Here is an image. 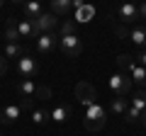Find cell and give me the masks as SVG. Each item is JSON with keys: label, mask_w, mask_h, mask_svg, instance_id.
Segmentation results:
<instances>
[{"label": "cell", "mask_w": 146, "mask_h": 136, "mask_svg": "<svg viewBox=\"0 0 146 136\" xmlns=\"http://www.w3.org/2000/svg\"><path fill=\"white\" fill-rule=\"evenodd\" d=\"M83 126L88 131H100L105 126V110L98 105V102H93L90 107H85V119H83Z\"/></svg>", "instance_id": "7a4b0ae2"}, {"label": "cell", "mask_w": 146, "mask_h": 136, "mask_svg": "<svg viewBox=\"0 0 146 136\" xmlns=\"http://www.w3.org/2000/svg\"><path fill=\"white\" fill-rule=\"evenodd\" d=\"M20 117H22V107L20 105H7L0 112V124H15Z\"/></svg>", "instance_id": "4fadbf2b"}, {"label": "cell", "mask_w": 146, "mask_h": 136, "mask_svg": "<svg viewBox=\"0 0 146 136\" xmlns=\"http://www.w3.org/2000/svg\"><path fill=\"white\" fill-rule=\"evenodd\" d=\"M115 34L119 39H129V29H127L124 24H115Z\"/></svg>", "instance_id": "484cf974"}, {"label": "cell", "mask_w": 146, "mask_h": 136, "mask_svg": "<svg viewBox=\"0 0 146 136\" xmlns=\"http://www.w3.org/2000/svg\"><path fill=\"white\" fill-rule=\"evenodd\" d=\"M141 117H144V114H141L139 110H134L131 105H129V110L124 112V121H127V124H136V121H141Z\"/></svg>", "instance_id": "cb8c5ba5"}, {"label": "cell", "mask_w": 146, "mask_h": 136, "mask_svg": "<svg viewBox=\"0 0 146 136\" xmlns=\"http://www.w3.org/2000/svg\"><path fill=\"white\" fill-rule=\"evenodd\" d=\"M107 85L117 97H127L131 92V78H127L124 73H112L110 80H107Z\"/></svg>", "instance_id": "8992f818"}, {"label": "cell", "mask_w": 146, "mask_h": 136, "mask_svg": "<svg viewBox=\"0 0 146 136\" xmlns=\"http://www.w3.org/2000/svg\"><path fill=\"white\" fill-rule=\"evenodd\" d=\"M32 24H34V34L36 37H39V34H49V32H58V17L54 15V12L44 10Z\"/></svg>", "instance_id": "5b68a950"}, {"label": "cell", "mask_w": 146, "mask_h": 136, "mask_svg": "<svg viewBox=\"0 0 146 136\" xmlns=\"http://www.w3.org/2000/svg\"><path fill=\"white\" fill-rule=\"evenodd\" d=\"M139 20H146V3L139 5Z\"/></svg>", "instance_id": "f1b7e54d"}, {"label": "cell", "mask_w": 146, "mask_h": 136, "mask_svg": "<svg viewBox=\"0 0 146 136\" xmlns=\"http://www.w3.org/2000/svg\"><path fill=\"white\" fill-rule=\"evenodd\" d=\"M36 88H39V85H36L34 80H20V83H17V95H20V100H32L36 95Z\"/></svg>", "instance_id": "9a60e30c"}, {"label": "cell", "mask_w": 146, "mask_h": 136, "mask_svg": "<svg viewBox=\"0 0 146 136\" xmlns=\"http://www.w3.org/2000/svg\"><path fill=\"white\" fill-rule=\"evenodd\" d=\"M15 27H17V34H20V39H36V34H34V24H32L29 20H17L15 22Z\"/></svg>", "instance_id": "e0dca14e"}, {"label": "cell", "mask_w": 146, "mask_h": 136, "mask_svg": "<svg viewBox=\"0 0 146 136\" xmlns=\"http://www.w3.org/2000/svg\"><path fill=\"white\" fill-rule=\"evenodd\" d=\"M141 121H144V126H146V112H144V117H141Z\"/></svg>", "instance_id": "f546056e"}, {"label": "cell", "mask_w": 146, "mask_h": 136, "mask_svg": "<svg viewBox=\"0 0 146 136\" xmlns=\"http://www.w3.org/2000/svg\"><path fill=\"white\" fill-rule=\"evenodd\" d=\"M129 42L134 44V46H139L141 51L146 49V27H144V24L131 27V29H129Z\"/></svg>", "instance_id": "5bb4252c"}, {"label": "cell", "mask_w": 146, "mask_h": 136, "mask_svg": "<svg viewBox=\"0 0 146 136\" xmlns=\"http://www.w3.org/2000/svg\"><path fill=\"white\" fill-rule=\"evenodd\" d=\"M34 97H36V100H42V102H46V100H51V90H49L46 85H39Z\"/></svg>", "instance_id": "d4e9b609"}, {"label": "cell", "mask_w": 146, "mask_h": 136, "mask_svg": "<svg viewBox=\"0 0 146 136\" xmlns=\"http://www.w3.org/2000/svg\"><path fill=\"white\" fill-rule=\"evenodd\" d=\"M71 117H73L71 107H66V105H54L49 110V121H54V124H66Z\"/></svg>", "instance_id": "30bf717a"}, {"label": "cell", "mask_w": 146, "mask_h": 136, "mask_svg": "<svg viewBox=\"0 0 146 136\" xmlns=\"http://www.w3.org/2000/svg\"><path fill=\"white\" fill-rule=\"evenodd\" d=\"M129 110V100L127 97H112L110 100V112L117 117H124V112Z\"/></svg>", "instance_id": "ac0fdd59"}, {"label": "cell", "mask_w": 146, "mask_h": 136, "mask_svg": "<svg viewBox=\"0 0 146 136\" xmlns=\"http://www.w3.org/2000/svg\"><path fill=\"white\" fill-rule=\"evenodd\" d=\"M3 56L7 58V61H20L22 56H25V49L20 46V44H5V49H3Z\"/></svg>", "instance_id": "ffe728a7"}, {"label": "cell", "mask_w": 146, "mask_h": 136, "mask_svg": "<svg viewBox=\"0 0 146 136\" xmlns=\"http://www.w3.org/2000/svg\"><path fill=\"white\" fill-rule=\"evenodd\" d=\"M58 49L63 51L66 58H78L83 51V39L78 34H66V37H58Z\"/></svg>", "instance_id": "3957f363"}, {"label": "cell", "mask_w": 146, "mask_h": 136, "mask_svg": "<svg viewBox=\"0 0 146 136\" xmlns=\"http://www.w3.org/2000/svg\"><path fill=\"white\" fill-rule=\"evenodd\" d=\"M136 63L146 68V49H144V51H139V56H136Z\"/></svg>", "instance_id": "83f0119b"}, {"label": "cell", "mask_w": 146, "mask_h": 136, "mask_svg": "<svg viewBox=\"0 0 146 136\" xmlns=\"http://www.w3.org/2000/svg\"><path fill=\"white\" fill-rule=\"evenodd\" d=\"M0 136H3V134H0Z\"/></svg>", "instance_id": "1f68e13d"}, {"label": "cell", "mask_w": 146, "mask_h": 136, "mask_svg": "<svg viewBox=\"0 0 146 136\" xmlns=\"http://www.w3.org/2000/svg\"><path fill=\"white\" fill-rule=\"evenodd\" d=\"M20 34H17V27H15V17L5 22V44H17Z\"/></svg>", "instance_id": "7402d4cb"}, {"label": "cell", "mask_w": 146, "mask_h": 136, "mask_svg": "<svg viewBox=\"0 0 146 136\" xmlns=\"http://www.w3.org/2000/svg\"><path fill=\"white\" fill-rule=\"evenodd\" d=\"M71 10H73V0H51V5H49V12H54L56 17H66Z\"/></svg>", "instance_id": "2e32d148"}, {"label": "cell", "mask_w": 146, "mask_h": 136, "mask_svg": "<svg viewBox=\"0 0 146 136\" xmlns=\"http://www.w3.org/2000/svg\"><path fill=\"white\" fill-rule=\"evenodd\" d=\"M117 66L124 68L127 73H129L131 83L141 85V88L146 85V68H144V66H139V63H136L134 58L129 56V53H119V56H117Z\"/></svg>", "instance_id": "6da1fadb"}, {"label": "cell", "mask_w": 146, "mask_h": 136, "mask_svg": "<svg viewBox=\"0 0 146 136\" xmlns=\"http://www.w3.org/2000/svg\"><path fill=\"white\" fill-rule=\"evenodd\" d=\"M29 119L34 126H44L49 121V110H44V107H34V110L29 112Z\"/></svg>", "instance_id": "d6986e66"}, {"label": "cell", "mask_w": 146, "mask_h": 136, "mask_svg": "<svg viewBox=\"0 0 146 136\" xmlns=\"http://www.w3.org/2000/svg\"><path fill=\"white\" fill-rule=\"evenodd\" d=\"M129 105L134 107V110H139L141 114H144V112H146V90H136V92H131Z\"/></svg>", "instance_id": "44dd1931"}, {"label": "cell", "mask_w": 146, "mask_h": 136, "mask_svg": "<svg viewBox=\"0 0 146 136\" xmlns=\"http://www.w3.org/2000/svg\"><path fill=\"white\" fill-rule=\"evenodd\" d=\"M15 73H17L20 80H32L36 73H39V63H36V58L29 56V53H25V56L15 63Z\"/></svg>", "instance_id": "277c9868"}, {"label": "cell", "mask_w": 146, "mask_h": 136, "mask_svg": "<svg viewBox=\"0 0 146 136\" xmlns=\"http://www.w3.org/2000/svg\"><path fill=\"white\" fill-rule=\"evenodd\" d=\"M7 71H10V63H7L5 56H0V75H5Z\"/></svg>", "instance_id": "4316f807"}, {"label": "cell", "mask_w": 146, "mask_h": 136, "mask_svg": "<svg viewBox=\"0 0 146 136\" xmlns=\"http://www.w3.org/2000/svg\"><path fill=\"white\" fill-rule=\"evenodd\" d=\"M93 17H95V7L88 5V3H83L80 7L73 10V22H76V24H85V22H90Z\"/></svg>", "instance_id": "7c38bea8"}, {"label": "cell", "mask_w": 146, "mask_h": 136, "mask_svg": "<svg viewBox=\"0 0 146 136\" xmlns=\"http://www.w3.org/2000/svg\"><path fill=\"white\" fill-rule=\"evenodd\" d=\"M76 27H78V24H76L73 20H63V24L58 27L56 34H58V37H66V34H76Z\"/></svg>", "instance_id": "603a6c76"}, {"label": "cell", "mask_w": 146, "mask_h": 136, "mask_svg": "<svg viewBox=\"0 0 146 136\" xmlns=\"http://www.w3.org/2000/svg\"><path fill=\"white\" fill-rule=\"evenodd\" d=\"M117 20H119V24H131V22H141L139 20V5H134V3H124V5L117 7Z\"/></svg>", "instance_id": "ba28073f"}, {"label": "cell", "mask_w": 146, "mask_h": 136, "mask_svg": "<svg viewBox=\"0 0 146 136\" xmlns=\"http://www.w3.org/2000/svg\"><path fill=\"white\" fill-rule=\"evenodd\" d=\"M34 46H36V51L42 53V56H46V53H51L54 49L58 46V34H56V32H49V34H39V37L34 39Z\"/></svg>", "instance_id": "52a82bcc"}, {"label": "cell", "mask_w": 146, "mask_h": 136, "mask_svg": "<svg viewBox=\"0 0 146 136\" xmlns=\"http://www.w3.org/2000/svg\"><path fill=\"white\" fill-rule=\"evenodd\" d=\"M3 5H5V3H3V0H0V7H3Z\"/></svg>", "instance_id": "4dcf8cb0"}, {"label": "cell", "mask_w": 146, "mask_h": 136, "mask_svg": "<svg viewBox=\"0 0 146 136\" xmlns=\"http://www.w3.org/2000/svg\"><path fill=\"white\" fill-rule=\"evenodd\" d=\"M76 97L83 102V107H90L93 102H98V100H95L98 92H95V88L90 83H78V85H76Z\"/></svg>", "instance_id": "9c48e42d"}, {"label": "cell", "mask_w": 146, "mask_h": 136, "mask_svg": "<svg viewBox=\"0 0 146 136\" xmlns=\"http://www.w3.org/2000/svg\"><path fill=\"white\" fill-rule=\"evenodd\" d=\"M20 7H22V12H25V20H29V22H34L36 17L44 12V5L39 3V0H29V3H20Z\"/></svg>", "instance_id": "8fae6325"}]
</instances>
